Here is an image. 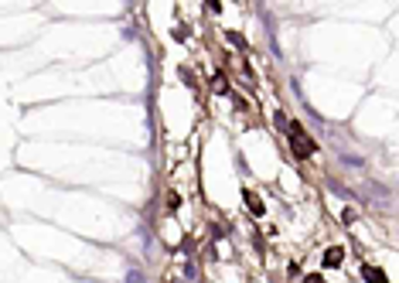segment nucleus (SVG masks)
I'll return each instance as SVG.
<instances>
[{
	"instance_id": "1",
	"label": "nucleus",
	"mask_w": 399,
	"mask_h": 283,
	"mask_svg": "<svg viewBox=\"0 0 399 283\" xmlns=\"http://www.w3.org/2000/svg\"><path fill=\"white\" fill-rule=\"evenodd\" d=\"M290 150L297 154V157H310V154L318 150V144L307 136V130L300 126V123H297V120L290 123Z\"/></svg>"
},
{
	"instance_id": "2",
	"label": "nucleus",
	"mask_w": 399,
	"mask_h": 283,
	"mask_svg": "<svg viewBox=\"0 0 399 283\" xmlns=\"http://www.w3.org/2000/svg\"><path fill=\"white\" fill-rule=\"evenodd\" d=\"M362 276H365V283H389L386 270H379V266H365V270H362Z\"/></svg>"
},
{
	"instance_id": "8",
	"label": "nucleus",
	"mask_w": 399,
	"mask_h": 283,
	"mask_svg": "<svg viewBox=\"0 0 399 283\" xmlns=\"http://www.w3.org/2000/svg\"><path fill=\"white\" fill-rule=\"evenodd\" d=\"M181 78H184L188 86H194V72H191V68H181Z\"/></svg>"
},
{
	"instance_id": "9",
	"label": "nucleus",
	"mask_w": 399,
	"mask_h": 283,
	"mask_svg": "<svg viewBox=\"0 0 399 283\" xmlns=\"http://www.w3.org/2000/svg\"><path fill=\"white\" fill-rule=\"evenodd\" d=\"M304 283H324L321 273H310V276H304Z\"/></svg>"
},
{
	"instance_id": "4",
	"label": "nucleus",
	"mask_w": 399,
	"mask_h": 283,
	"mask_svg": "<svg viewBox=\"0 0 399 283\" xmlns=\"http://www.w3.org/2000/svg\"><path fill=\"white\" fill-rule=\"evenodd\" d=\"M242 198H246V205L256 212V215H263V202L256 198V191H242Z\"/></svg>"
},
{
	"instance_id": "10",
	"label": "nucleus",
	"mask_w": 399,
	"mask_h": 283,
	"mask_svg": "<svg viewBox=\"0 0 399 283\" xmlns=\"http://www.w3.org/2000/svg\"><path fill=\"white\" fill-rule=\"evenodd\" d=\"M126 283H144V276H140V273H130V276H126Z\"/></svg>"
},
{
	"instance_id": "5",
	"label": "nucleus",
	"mask_w": 399,
	"mask_h": 283,
	"mask_svg": "<svg viewBox=\"0 0 399 283\" xmlns=\"http://www.w3.org/2000/svg\"><path fill=\"white\" fill-rule=\"evenodd\" d=\"M212 89H215V92L222 96V92H228V86H226V76H222V72H215V76H212Z\"/></svg>"
},
{
	"instance_id": "7",
	"label": "nucleus",
	"mask_w": 399,
	"mask_h": 283,
	"mask_svg": "<svg viewBox=\"0 0 399 283\" xmlns=\"http://www.w3.org/2000/svg\"><path fill=\"white\" fill-rule=\"evenodd\" d=\"M228 41H232V44H239V48H246V38H242V34H236V31L228 34Z\"/></svg>"
},
{
	"instance_id": "6",
	"label": "nucleus",
	"mask_w": 399,
	"mask_h": 283,
	"mask_svg": "<svg viewBox=\"0 0 399 283\" xmlns=\"http://www.w3.org/2000/svg\"><path fill=\"white\" fill-rule=\"evenodd\" d=\"M355 218H358V215H355V208H344V212H342V222H344V226H352Z\"/></svg>"
},
{
	"instance_id": "3",
	"label": "nucleus",
	"mask_w": 399,
	"mask_h": 283,
	"mask_svg": "<svg viewBox=\"0 0 399 283\" xmlns=\"http://www.w3.org/2000/svg\"><path fill=\"white\" fill-rule=\"evenodd\" d=\"M342 260H344V249H342V246H331V249L324 252V266H342Z\"/></svg>"
}]
</instances>
